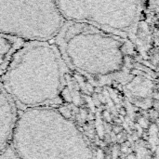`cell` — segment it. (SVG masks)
Returning a JSON list of instances; mask_svg holds the SVG:
<instances>
[{"label":"cell","mask_w":159,"mask_h":159,"mask_svg":"<svg viewBox=\"0 0 159 159\" xmlns=\"http://www.w3.org/2000/svg\"><path fill=\"white\" fill-rule=\"evenodd\" d=\"M67 68L53 41H26L0 80L17 107H43L60 96Z\"/></svg>","instance_id":"6da1fadb"},{"label":"cell","mask_w":159,"mask_h":159,"mask_svg":"<svg viewBox=\"0 0 159 159\" xmlns=\"http://www.w3.org/2000/svg\"><path fill=\"white\" fill-rule=\"evenodd\" d=\"M10 145L20 159H94L77 126L46 106L18 114Z\"/></svg>","instance_id":"7a4b0ae2"},{"label":"cell","mask_w":159,"mask_h":159,"mask_svg":"<svg viewBox=\"0 0 159 159\" xmlns=\"http://www.w3.org/2000/svg\"><path fill=\"white\" fill-rule=\"evenodd\" d=\"M52 41L67 67L90 78L119 76L131 63L129 40L89 23L65 21Z\"/></svg>","instance_id":"3957f363"},{"label":"cell","mask_w":159,"mask_h":159,"mask_svg":"<svg viewBox=\"0 0 159 159\" xmlns=\"http://www.w3.org/2000/svg\"><path fill=\"white\" fill-rule=\"evenodd\" d=\"M65 21L85 22L135 42L143 0H56Z\"/></svg>","instance_id":"277c9868"},{"label":"cell","mask_w":159,"mask_h":159,"mask_svg":"<svg viewBox=\"0 0 159 159\" xmlns=\"http://www.w3.org/2000/svg\"><path fill=\"white\" fill-rule=\"evenodd\" d=\"M64 22L56 0H0V34L52 41Z\"/></svg>","instance_id":"5b68a950"},{"label":"cell","mask_w":159,"mask_h":159,"mask_svg":"<svg viewBox=\"0 0 159 159\" xmlns=\"http://www.w3.org/2000/svg\"><path fill=\"white\" fill-rule=\"evenodd\" d=\"M17 117V106L0 80V151L10 143Z\"/></svg>","instance_id":"8992f818"},{"label":"cell","mask_w":159,"mask_h":159,"mask_svg":"<svg viewBox=\"0 0 159 159\" xmlns=\"http://www.w3.org/2000/svg\"><path fill=\"white\" fill-rule=\"evenodd\" d=\"M24 42L20 38L0 34V76L5 73L13 56Z\"/></svg>","instance_id":"52a82bcc"},{"label":"cell","mask_w":159,"mask_h":159,"mask_svg":"<svg viewBox=\"0 0 159 159\" xmlns=\"http://www.w3.org/2000/svg\"><path fill=\"white\" fill-rule=\"evenodd\" d=\"M0 159H20L16 153L14 152L13 148L11 147L10 143L5 147L3 150L0 151Z\"/></svg>","instance_id":"ba28073f"}]
</instances>
